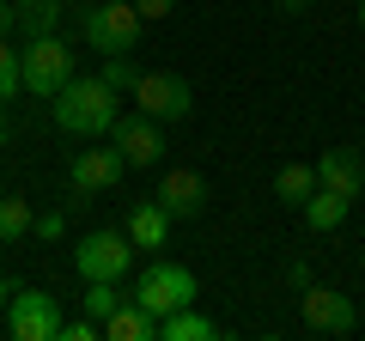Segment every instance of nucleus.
Returning <instances> with one entry per match:
<instances>
[{"instance_id":"aec40b11","label":"nucleus","mask_w":365,"mask_h":341,"mask_svg":"<svg viewBox=\"0 0 365 341\" xmlns=\"http://www.w3.org/2000/svg\"><path fill=\"white\" fill-rule=\"evenodd\" d=\"M19 92H25V73H19V49L0 37V104H6V98H19Z\"/></svg>"},{"instance_id":"dca6fc26","label":"nucleus","mask_w":365,"mask_h":341,"mask_svg":"<svg viewBox=\"0 0 365 341\" xmlns=\"http://www.w3.org/2000/svg\"><path fill=\"white\" fill-rule=\"evenodd\" d=\"M274 195H280V208L299 213L304 201L317 195V165H280L274 170Z\"/></svg>"},{"instance_id":"a878e982","label":"nucleus","mask_w":365,"mask_h":341,"mask_svg":"<svg viewBox=\"0 0 365 341\" xmlns=\"http://www.w3.org/2000/svg\"><path fill=\"white\" fill-rule=\"evenodd\" d=\"M0 37H13V0H0Z\"/></svg>"},{"instance_id":"20e7f679","label":"nucleus","mask_w":365,"mask_h":341,"mask_svg":"<svg viewBox=\"0 0 365 341\" xmlns=\"http://www.w3.org/2000/svg\"><path fill=\"white\" fill-rule=\"evenodd\" d=\"M195 292L201 287H195V275H189L182 263H153L140 280H134L128 299L140 305V311H153V317H170V311H182V305H195Z\"/></svg>"},{"instance_id":"4468645a","label":"nucleus","mask_w":365,"mask_h":341,"mask_svg":"<svg viewBox=\"0 0 365 341\" xmlns=\"http://www.w3.org/2000/svg\"><path fill=\"white\" fill-rule=\"evenodd\" d=\"M104 335H110V341H153V335H158V317L140 311L134 299H122L116 311L104 317Z\"/></svg>"},{"instance_id":"0eeeda50","label":"nucleus","mask_w":365,"mask_h":341,"mask_svg":"<svg viewBox=\"0 0 365 341\" xmlns=\"http://www.w3.org/2000/svg\"><path fill=\"white\" fill-rule=\"evenodd\" d=\"M299 323L311 329V335H353V329H359V311H353V299L335 292L329 280H311V287H299Z\"/></svg>"},{"instance_id":"f257e3e1","label":"nucleus","mask_w":365,"mask_h":341,"mask_svg":"<svg viewBox=\"0 0 365 341\" xmlns=\"http://www.w3.org/2000/svg\"><path fill=\"white\" fill-rule=\"evenodd\" d=\"M49 104H55V128L73 134V141H98V134H110L116 116H122V92L110 86L104 73H91V79L73 73Z\"/></svg>"},{"instance_id":"7ed1b4c3","label":"nucleus","mask_w":365,"mask_h":341,"mask_svg":"<svg viewBox=\"0 0 365 341\" xmlns=\"http://www.w3.org/2000/svg\"><path fill=\"white\" fill-rule=\"evenodd\" d=\"M146 19L134 13V0H98V6H86V43L98 55H128L134 43H140Z\"/></svg>"},{"instance_id":"c85d7f7f","label":"nucleus","mask_w":365,"mask_h":341,"mask_svg":"<svg viewBox=\"0 0 365 341\" xmlns=\"http://www.w3.org/2000/svg\"><path fill=\"white\" fill-rule=\"evenodd\" d=\"M359 31H365V0H359Z\"/></svg>"},{"instance_id":"9d476101","label":"nucleus","mask_w":365,"mask_h":341,"mask_svg":"<svg viewBox=\"0 0 365 341\" xmlns=\"http://www.w3.org/2000/svg\"><path fill=\"white\" fill-rule=\"evenodd\" d=\"M122 177H128V158H122L116 146H86V153L67 165V183H73V195H110Z\"/></svg>"},{"instance_id":"6ab92c4d","label":"nucleus","mask_w":365,"mask_h":341,"mask_svg":"<svg viewBox=\"0 0 365 341\" xmlns=\"http://www.w3.org/2000/svg\"><path fill=\"white\" fill-rule=\"evenodd\" d=\"M86 287H91V292H86V317H98V323H104V317L128 299V292H122V280H86Z\"/></svg>"},{"instance_id":"1a4fd4ad","label":"nucleus","mask_w":365,"mask_h":341,"mask_svg":"<svg viewBox=\"0 0 365 341\" xmlns=\"http://www.w3.org/2000/svg\"><path fill=\"white\" fill-rule=\"evenodd\" d=\"M110 146H116V153L128 158L134 170H146V165H158V158H165V128H158V116L134 110V116H116V128H110Z\"/></svg>"},{"instance_id":"ddd939ff","label":"nucleus","mask_w":365,"mask_h":341,"mask_svg":"<svg viewBox=\"0 0 365 341\" xmlns=\"http://www.w3.org/2000/svg\"><path fill=\"white\" fill-rule=\"evenodd\" d=\"M158 201H165L177 220H195L207 208V177L201 170H165V183H158Z\"/></svg>"},{"instance_id":"393cba45","label":"nucleus","mask_w":365,"mask_h":341,"mask_svg":"<svg viewBox=\"0 0 365 341\" xmlns=\"http://www.w3.org/2000/svg\"><path fill=\"white\" fill-rule=\"evenodd\" d=\"M274 6H280V13H287V19H299V13H311V0H274Z\"/></svg>"},{"instance_id":"4be33fe9","label":"nucleus","mask_w":365,"mask_h":341,"mask_svg":"<svg viewBox=\"0 0 365 341\" xmlns=\"http://www.w3.org/2000/svg\"><path fill=\"white\" fill-rule=\"evenodd\" d=\"M104 79H110V86H116V92H134V67H128V55H104Z\"/></svg>"},{"instance_id":"c756f323","label":"nucleus","mask_w":365,"mask_h":341,"mask_svg":"<svg viewBox=\"0 0 365 341\" xmlns=\"http://www.w3.org/2000/svg\"><path fill=\"white\" fill-rule=\"evenodd\" d=\"M61 6H67V0H61Z\"/></svg>"},{"instance_id":"b1692460","label":"nucleus","mask_w":365,"mask_h":341,"mask_svg":"<svg viewBox=\"0 0 365 341\" xmlns=\"http://www.w3.org/2000/svg\"><path fill=\"white\" fill-rule=\"evenodd\" d=\"M287 287H292V292L311 287V263H287Z\"/></svg>"},{"instance_id":"bb28decb","label":"nucleus","mask_w":365,"mask_h":341,"mask_svg":"<svg viewBox=\"0 0 365 341\" xmlns=\"http://www.w3.org/2000/svg\"><path fill=\"white\" fill-rule=\"evenodd\" d=\"M6 299H13V280L0 275V317H6Z\"/></svg>"},{"instance_id":"5701e85b","label":"nucleus","mask_w":365,"mask_h":341,"mask_svg":"<svg viewBox=\"0 0 365 341\" xmlns=\"http://www.w3.org/2000/svg\"><path fill=\"white\" fill-rule=\"evenodd\" d=\"M134 13L153 25V19H170V13H177V0H134Z\"/></svg>"},{"instance_id":"f8f14e48","label":"nucleus","mask_w":365,"mask_h":341,"mask_svg":"<svg viewBox=\"0 0 365 341\" xmlns=\"http://www.w3.org/2000/svg\"><path fill=\"white\" fill-rule=\"evenodd\" d=\"M170 225H177V213H170L165 201H134L122 232L134 238V250H165L170 244Z\"/></svg>"},{"instance_id":"9b49d317","label":"nucleus","mask_w":365,"mask_h":341,"mask_svg":"<svg viewBox=\"0 0 365 341\" xmlns=\"http://www.w3.org/2000/svg\"><path fill=\"white\" fill-rule=\"evenodd\" d=\"M317 189H335V195H359L365 189V153L359 146H329L323 158H317Z\"/></svg>"},{"instance_id":"39448f33","label":"nucleus","mask_w":365,"mask_h":341,"mask_svg":"<svg viewBox=\"0 0 365 341\" xmlns=\"http://www.w3.org/2000/svg\"><path fill=\"white\" fill-rule=\"evenodd\" d=\"M73 268H79V280H122L134 268V238L128 232H86L73 244Z\"/></svg>"},{"instance_id":"f03ea898","label":"nucleus","mask_w":365,"mask_h":341,"mask_svg":"<svg viewBox=\"0 0 365 341\" xmlns=\"http://www.w3.org/2000/svg\"><path fill=\"white\" fill-rule=\"evenodd\" d=\"M19 73H25V92L31 98H55V92H61L67 79H73V49L61 43V31L19 43Z\"/></svg>"},{"instance_id":"f3484780","label":"nucleus","mask_w":365,"mask_h":341,"mask_svg":"<svg viewBox=\"0 0 365 341\" xmlns=\"http://www.w3.org/2000/svg\"><path fill=\"white\" fill-rule=\"evenodd\" d=\"M299 213H304V225H311V232H335V225L353 213V201H347V195H335V189H317V195L304 201Z\"/></svg>"},{"instance_id":"412c9836","label":"nucleus","mask_w":365,"mask_h":341,"mask_svg":"<svg viewBox=\"0 0 365 341\" xmlns=\"http://www.w3.org/2000/svg\"><path fill=\"white\" fill-rule=\"evenodd\" d=\"M67 232V213L61 208H49V213H37V225H31V238H43V244H55V238Z\"/></svg>"},{"instance_id":"423d86ee","label":"nucleus","mask_w":365,"mask_h":341,"mask_svg":"<svg viewBox=\"0 0 365 341\" xmlns=\"http://www.w3.org/2000/svg\"><path fill=\"white\" fill-rule=\"evenodd\" d=\"M61 305H55V292H37V287H25L19 292L13 287V299H6V335L13 341H55L61 335Z\"/></svg>"},{"instance_id":"2eb2a0df","label":"nucleus","mask_w":365,"mask_h":341,"mask_svg":"<svg viewBox=\"0 0 365 341\" xmlns=\"http://www.w3.org/2000/svg\"><path fill=\"white\" fill-rule=\"evenodd\" d=\"M158 341H220V323L201 317L195 305H182V311L158 317Z\"/></svg>"},{"instance_id":"a211bd4d","label":"nucleus","mask_w":365,"mask_h":341,"mask_svg":"<svg viewBox=\"0 0 365 341\" xmlns=\"http://www.w3.org/2000/svg\"><path fill=\"white\" fill-rule=\"evenodd\" d=\"M31 225H37V208L25 195H0V244H25Z\"/></svg>"},{"instance_id":"cd10ccee","label":"nucleus","mask_w":365,"mask_h":341,"mask_svg":"<svg viewBox=\"0 0 365 341\" xmlns=\"http://www.w3.org/2000/svg\"><path fill=\"white\" fill-rule=\"evenodd\" d=\"M0 146H6V110H0Z\"/></svg>"},{"instance_id":"6e6552de","label":"nucleus","mask_w":365,"mask_h":341,"mask_svg":"<svg viewBox=\"0 0 365 341\" xmlns=\"http://www.w3.org/2000/svg\"><path fill=\"white\" fill-rule=\"evenodd\" d=\"M134 110H146V116H158V122H182L189 110H195V98H189V79L170 73V67L134 73Z\"/></svg>"}]
</instances>
